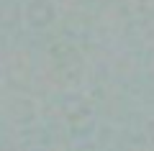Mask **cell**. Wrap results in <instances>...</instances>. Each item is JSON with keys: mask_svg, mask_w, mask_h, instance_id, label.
Here are the masks:
<instances>
[{"mask_svg": "<svg viewBox=\"0 0 154 151\" xmlns=\"http://www.w3.org/2000/svg\"><path fill=\"white\" fill-rule=\"evenodd\" d=\"M93 123H95L93 113L85 110V108H80L77 113H69V131L75 136H82V133H88V131H93Z\"/></svg>", "mask_w": 154, "mask_h": 151, "instance_id": "cell-3", "label": "cell"}, {"mask_svg": "<svg viewBox=\"0 0 154 151\" xmlns=\"http://www.w3.org/2000/svg\"><path fill=\"white\" fill-rule=\"evenodd\" d=\"M57 11L54 5H51L49 0H31L26 5V21L31 28H46L51 26V21H54Z\"/></svg>", "mask_w": 154, "mask_h": 151, "instance_id": "cell-1", "label": "cell"}, {"mask_svg": "<svg viewBox=\"0 0 154 151\" xmlns=\"http://www.w3.org/2000/svg\"><path fill=\"white\" fill-rule=\"evenodd\" d=\"M51 56H54V62L59 67H67L72 62V64H80V54H77V49L72 46L69 41H59L51 46Z\"/></svg>", "mask_w": 154, "mask_h": 151, "instance_id": "cell-2", "label": "cell"}]
</instances>
